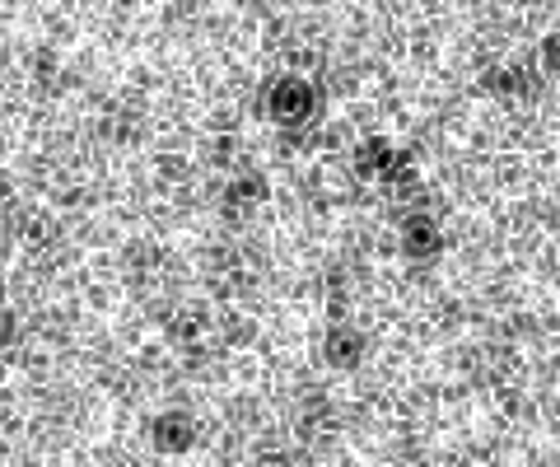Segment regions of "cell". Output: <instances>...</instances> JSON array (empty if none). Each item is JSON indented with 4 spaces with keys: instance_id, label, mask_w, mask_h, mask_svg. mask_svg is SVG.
<instances>
[{
    "instance_id": "1",
    "label": "cell",
    "mask_w": 560,
    "mask_h": 467,
    "mask_svg": "<svg viewBox=\"0 0 560 467\" xmlns=\"http://www.w3.org/2000/svg\"><path fill=\"white\" fill-rule=\"evenodd\" d=\"M266 107L280 126H303L318 107V94H313V85H303V79H280L266 94Z\"/></svg>"
},
{
    "instance_id": "2",
    "label": "cell",
    "mask_w": 560,
    "mask_h": 467,
    "mask_svg": "<svg viewBox=\"0 0 560 467\" xmlns=\"http://www.w3.org/2000/svg\"><path fill=\"white\" fill-rule=\"evenodd\" d=\"M191 434H196V421H191V416H182V411H168V416L154 425V444L178 453V449H187V444H191Z\"/></svg>"
},
{
    "instance_id": "3",
    "label": "cell",
    "mask_w": 560,
    "mask_h": 467,
    "mask_svg": "<svg viewBox=\"0 0 560 467\" xmlns=\"http://www.w3.org/2000/svg\"><path fill=\"white\" fill-rule=\"evenodd\" d=\"M439 248V234L430 229V219H406V253L411 257H430Z\"/></svg>"
},
{
    "instance_id": "4",
    "label": "cell",
    "mask_w": 560,
    "mask_h": 467,
    "mask_svg": "<svg viewBox=\"0 0 560 467\" xmlns=\"http://www.w3.org/2000/svg\"><path fill=\"white\" fill-rule=\"evenodd\" d=\"M327 355L336 365H355L359 360V337H350V332H336L331 341H327Z\"/></svg>"
},
{
    "instance_id": "5",
    "label": "cell",
    "mask_w": 560,
    "mask_h": 467,
    "mask_svg": "<svg viewBox=\"0 0 560 467\" xmlns=\"http://www.w3.org/2000/svg\"><path fill=\"white\" fill-rule=\"evenodd\" d=\"M10 332H14V322H10V313H0V346L10 341Z\"/></svg>"
}]
</instances>
